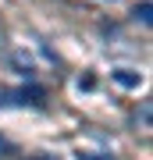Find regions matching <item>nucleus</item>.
<instances>
[{"instance_id":"f03ea898","label":"nucleus","mask_w":153,"mask_h":160,"mask_svg":"<svg viewBox=\"0 0 153 160\" xmlns=\"http://www.w3.org/2000/svg\"><path fill=\"white\" fill-rule=\"evenodd\" d=\"M118 82H125V86H135L139 78H135V75H125V71H121V75H118Z\"/></svg>"},{"instance_id":"f257e3e1","label":"nucleus","mask_w":153,"mask_h":160,"mask_svg":"<svg viewBox=\"0 0 153 160\" xmlns=\"http://www.w3.org/2000/svg\"><path fill=\"white\" fill-rule=\"evenodd\" d=\"M135 18H139L142 25H150V4H139L135 7Z\"/></svg>"}]
</instances>
